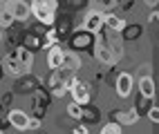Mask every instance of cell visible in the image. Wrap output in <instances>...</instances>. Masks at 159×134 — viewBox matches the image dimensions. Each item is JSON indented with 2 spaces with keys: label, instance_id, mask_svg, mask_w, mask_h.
Instances as JSON below:
<instances>
[{
  "label": "cell",
  "instance_id": "277c9868",
  "mask_svg": "<svg viewBox=\"0 0 159 134\" xmlns=\"http://www.w3.org/2000/svg\"><path fill=\"white\" fill-rule=\"evenodd\" d=\"M29 11H31V16L36 18V23H38V25H43V27H54L56 14L52 11V9L45 7L43 0H34V2L29 5Z\"/></svg>",
  "mask_w": 159,
  "mask_h": 134
},
{
  "label": "cell",
  "instance_id": "52a82bcc",
  "mask_svg": "<svg viewBox=\"0 0 159 134\" xmlns=\"http://www.w3.org/2000/svg\"><path fill=\"white\" fill-rule=\"evenodd\" d=\"M14 58L18 60V65H20V71L23 74H31V69H34V51H29L27 47H16L14 51Z\"/></svg>",
  "mask_w": 159,
  "mask_h": 134
},
{
  "label": "cell",
  "instance_id": "f1b7e54d",
  "mask_svg": "<svg viewBox=\"0 0 159 134\" xmlns=\"http://www.w3.org/2000/svg\"><path fill=\"white\" fill-rule=\"evenodd\" d=\"M152 67H150V63H143V65H139V76H152V71H150Z\"/></svg>",
  "mask_w": 159,
  "mask_h": 134
},
{
  "label": "cell",
  "instance_id": "4fadbf2b",
  "mask_svg": "<svg viewBox=\"0 0 159 134\" xmlns=\"http://www.w3.org/2000/svg\"><path fill=\"white\" fill-rule=\"evenodd\" d=\"M81 65H83V60H81V56L76 54V51L65 49V56H63V65H61V69H65L67 74H76V71L81 69Z\"/></svg>",
  "mask_w": 159,
  "mask_h": 134
},
{
  "label": "cell",
  "instance_id": "5b68a950",
  "mask_svg": "<svg viewBox=\"0 0 159 134\" xmlns=\"http://www.w3.org/2000/svg\"><path fill=\"white\" fill-rule=\"evenodd\" d=\"M2 7L14 16L16 23H25V20H29V16H31V11H29V2H27V0H5Z\"/></svg>",
  "mask_w": 159,
  "mask_h": 134
},
{
  "label": "cell",
  "instance_id": "7a4b0ae2",
  "mask_svg": "<svg viewBox=\"0 0 159 134\" xmlns=\"http://www.w3.org/2000/svg\"><path fill=\"white\" fill-rule=\"evenodd\" d=\"M92 47H94V58H97L101 65H112L114 63V56L110 51V38H105L101 32L94 34V45Z\"/></svg>",
  "mask_w": 159,
  "mask_h": 134
},
{
  "label": "cell",
  "instance_id": "1f68e13d",
  "mask_svg": "<svg viewBox=\"0 0 159 134\" xmlns=\"http://www.w3.org/2000/svg\"><path fill=\"white\" fill-rule=\"evenodd\" d=\"M146 114H148V119H150L152 123H159V110H157L155 105H152L150 110H148V112H146Z\"/></svg>",
  "mask_w": 159,
  "mask_h": 134
},
{
  "label": "cell",
  "instance_id": "d6a6232c",
  "mask_svg": "<svg viewBox=\"0 0 159 134\" xmlns=\"http://www.w3.org/2000/svg\"><path fill=\"white\" fill-rule=\"evenodd\" d=\"M72 134H90V128L85 125V123H79L76 128H74V132Z\"/></svg>",
  "mask_w": 159,
  "mask_h": 134
},
{
  "label": "cell",
  "instance_id": "cb8c5ba5",
  "mask_svg": "<svg viewBox=\"0 0 159 134\" xmlns=\"http://www.w3.org/2000/svg\"><path fill=\"white\" fill-rule=\"evenodd\" d=\"M14 25H16L14 16L2 7V9H0V29H9V27H14Z\"/></svg>",
  "mask_w": 159,
  "mask_h": 134
},
{
  "label": "cell",
  "instance_id": "8d00e7d4",
  "mask_svg": "<svg viewBox=\"0 0 159 134\" xmlns=\"http://www.w3.org/2000/svg\"><path fill=\"white\" fill-rule=\"evenodd\" d=\"M5 78V67H2V60H0V80Z\"/></svg>",
  "mask_w": 159,
  "mask_h": 134
},
{
  "label": "cell",
  "instance_id": "4dcf8cb0",
  "mask_svg": "<svg viewBox=\"0 0 159 134\" xmlns=\"http://www.w3.org/2000/svg\"><path fill=\"white\" fill-rule=\"evenodd\" d=\"M88 2H90V0H67V5H70L72 9H83Z\"/></svg>",
  "mask_w": 159,
  "mask_h": 134
},
{
  "label": "cell",
  "instance_id": "9c48e42d",
  "mask_svg": "<svg viewBox=\"0 0 159 134\" xmlns=\"http://www.w3.org/2000/svg\"><path fill=\"white\" fill-rule=\"evenodd\" d=\"M83 29L90 32V34H99L103 29V14L97 11V9L85 11V16H83Z\"/></svg>",
  "mask_w": 159,
  "mask_h": 134
},
{
  "label": "cell",
  "instance_id": "ac0fdd59",
  "mask_svg": "<svg viewBox=\"0 0 159 134\" xmlns=\"http://www.w3.org/2000/svg\"><path fill=\"white\" fill-rule=\"evenodd\" d=\"M137 89H139L141 96L152 98L155 96V80H152V76H139V80H137Z\"/></svg>",
  "mask_w": 159,
  "mask_h": 134
},
{
  "label": "cell",
  "instance_id": "e0dca14e",
  "mask_svg": "<svg viewBox=\"0 0 159 134\" xmlns=\"http://www.w3.org/2000/svg\"><path fill=\"white\" fill-rule=\"evenodd\" d=\"M20 47H27L29 51L40 49V36L36 32H23V36H20Z\"/></svg>",
  "mask_w": 159,
  "mask_h": 134
},
{
  "label": "cell",
  "instance_id": "7402d4cb",
  "mask_svg": "<svg viewBox=\"0 0 159 134\" xmlns=\"http://www.w3.org/2000/svg\"><path fill=\"white\" fill-rule=\"evenodd\" d=\"M152 107V98H148V96H141V94H137V101H134V112H137V114H139V119L146 114V112L148 110H150Z\"/></svg>",
  "mask_w": 159,
  "mask_h": 134
},
{
  "label": "cell",
  "instance_id": "5bb4252c",
  "mask_svg": "<svg viewBox=\"0 0 159 134\" xmlns=\"http://www.w3.org/2000/svg\"><path fill=\"white\" fill-rule=\"evenodd\" d=\"M7 121H9V125H11L14 130H18V132H23V130H27V121H29V116L25 114L23 110H9L7 112Z\"/></svg>",
  "mask_w": 159,
  "mask_h": 134
},
{
  "label": "cell",
  "instance_id": "44dd1931",
  "mask_svg": "<svg viewBox=\"0 0 159 134\" xmlns=\"http://www.w3.org/2000/svg\"><path fill=\"white\" fill-rule=\"evenodd\" d=\"M119 34H121L123 40H137V38L143 34V27L141 25H128V23H125V27L121 29Z\"/></svg>",
  "mask_w": 159,
  "mask_h": 134
},
{
  "label": "cell",
  "instance_id": "836d02e7",
  "mask_svg": "<svg viewBox=\"0 0 159 134\" xmlns=\"http://www.w3.org/2000/svg\"><path fill=\"white\" fill-rule=\"evenodd\" d=\"M157 18H159V11H157V9H152V11H150V16H148V23H150V25H155V23H157Z\"/></svg>",
  "mask_w": 159,
  "mask_h": 134
},
{
  "label": "cell",
  "instance_id": "ba28073f",
  "mask_svg": "<svg viewBox=\"0 0 159 134\" xmlns=\"http://www.w3.org/2000/svg\"><path fill=\"white\" fill-rule=\"evenodd\" d=\"M132 87H134V78H132V74H128V71H121V74L116 76V80H114L116 96H119V98H128V96L132 94Z\"/></svg>",
  "mask_w": 159,
  "mask_h": 134
},
{
  "label": "cell",
  "instance_id": "d4e9b609",
  "mask_svg": "<svg viewBox=\"0 0 159 134\" xmlns=\"http://www.w3.org/2000/svg\"><path fill=\"white\" fill-rule=\"evenodd\" d=\"M99 134H123V125H119V123H114V121H108L99 130Z\"/></svg>",
  "mask_w": 159,
  "mask_h": 134
},
{
  "label": "cell",
  "instance_id": "30bf717a",
  "mask_svg": "<svg viewBox=\"0 0 159 134\" xmlns=\"http://www.w3.org/2000/svg\"><path fill=\"white\" fill-rule=\"evenodd\" d=\"M63 56H65V47H63L61 43H58V45H52L49 49H45L47 67H49V69H61V65H63Z\"/></svg>",
  "mask_w": 159,
  "mask_h": 134
},
{
  "label": "cell",
  "instance_id": "60d3db41",
  "mask_svg": "<svg viewBox=\"0 0 159 134\" xmlns=\"http://www.w3.org/2000/svg\"><path fill=\"white\" fill-rule=\"evenodd\" d=\"M0 134H5V132H2V130H0Z\"/></svg>",
  "mask_w": 159,
  "mask_h": 134
},
{
  "label": "cell",
  "instance_id": "9a60e30c",
  "mask_svg": "<svg viewBox=\"0 0 159 134\" xmlns=\"http://www.w3.org/2000/svg\"><path fill=\"white\" fill-rule=\"evenodd\" d=\"M54 29H56L61 43H63V40H67V36L72 34V18H70V16H58V14H56Z\"/></svg>",
  "mask_w": 159,
  "mask_h": 134
},
{
  "label": "cell",
  "instance_id": "8992f818",
  "mask_svg": "<svg viewBox=\"0 0 159 134\" xmlns=\"http://www.w3.org/2000/svg\"><path fill=\"white\" fill-rule=\"evenodd\" d=\"M40 85V78L34 74H23L16 78V85H14V94H34V89Z\"/></svg>",
  "mask_w": 159,
  "mask_h": 134
},
{
  "label": "cell",
  "instance_id": "e575fe53",
  "mask_svg": "<svg viewBox=\"0 0 159 134\" xmlns=\"http://www.w3.org/2000/svg\"><path fill=\"white\" fill-rule=\"evenodd\" d=\"M11 96H14V92L5 94V96H2V101H0V105H2V107H5V105H9V103H11Z\"/></svg>",
  "mask_w": 159,
  "mask_h": 134
},
{
  "label": "cell",
  "instance_id": "f35d334b",
  "mask_svg": "<svg viewBox=\"0 0 159 134\" xmlns=\"http://www.w3.org/2000/svg\"><path fill=\"white\" fill-rule=\"evenodd\" d=\"M2 114H5V107H2V105H0V119H2Z\"/></svg>",
  "mask_w": 159,
  "mask_h": 134
},
{
  "label": "cell",
  "instance_id": "f546056e",
  "mask_svg": "<svg viewBox=\"0 0 159 134\" xmlns=\"http://www.w3.org/2000/svg\"><path fill=\"white\" fill-rule=\"evenodd\" d=\"M27 130H40V119L29 116V121H27Z\"/></svg>",
  "mask_w": 159,
  "mask_h": 134
},
{
  "label": "cell",
  "instance_id": "2e32d148",
  "mask_svg": "<svg viewBox=\"0 0 159 134\" xmlns=\"http://www.w3.org/2000/svg\"><path fill=\"white\" fill-rule=\"evenodd\" d=\"M103 27H110L114 34H119L121 29L125 27V20H123L121 16H116V14L108 11V14H103Z\"/></svg>",
  "mask_w": 159,
  "mask_h": 134
},
{
  "label": "cell",
  "instance_id": "6da1fadb",
  "mask_svg": "<svg viewBox=\"0 0 159 134\" xmlns=\"http://www.w3.org/2000/svg\"><path fill=\"white\" fill-rule=\"evenodd\" d=\"M92 45H94V34L85 32V29L72 32V34L67 36V49H70V51H76V54H81V51H88Z\"/></svg>",
  "mask_w": 159,
  "mask_h": 134
},
{
  "label": "cell",
  "instance_id": "8fae6325",
  "mask_svg": "<svg viewBox=\"0 0 159 134\" xmlns=\"http://www.w3.org/2000/svg\"><path fill=\"white\" fill-rule=\"evenodd\" d=\"M70 96H72L74 103L85 105V103H90V98H92V87H90L88 83H81V80H79V83L70 89Z\"/></svg>",
  "mask_w": 159,
  "mask_h": 134
},
{
  "label": "cell",
  "instance_id": "d590c367",
  "mask_svg": "<svg viewBox=\"0 0 159 134\" xmlns=\"http://www.w3.org/2000/svg\"><path fill=\"white\" fill-rule=\"evenodd\" d=\"M157 2H159V0H143V5L150 7V9H157Z\"/></svg>",
  "mask_w": 159,
  "mask_h": 134
},
{
  "label": "cell",
  "instance_id": "d6986e66",
  "mask_svg": "<svg viewBox=\"0 0 159 134\" xmlns=\"http://www.w3.org/2000/svg\"><path fill=\"white\" fill-rule=\"evenodd\" d=\"M99 119H101V114H99V110L94 105H90V103L81 105V121L85 123V125H92V123H97Z\"/></svg>",
  "mask_w": 159,
  "mask_h": 134
},
{
  "label": "cell",
  "instance_id": "83f0119b",
  "mask_svg": "<svg viewBox=\"0 0 159 134\" xmlns=\"http://www.w3.org/2000/svg\"><path fill=\"white\" fill-rule=\"evenodd\" d=\"M49 94H52V98H61V96H65V94H67L65 83H61V85H56V87H52V89H49Z\"/></svg>",
  "mask_w": 159,
  "mask_h": 134
},
{
  "label": "cell",
  "instance_id": "7c38bea8",
  "mask_svg": "<svg viewBox=\"0 0 159 134\" xmlns=\"http://www.w3.org/2000/svg\"><path fill=\"white\" fill-rule=\"evenodd\" d=\"M110 119L119 125H134L139 121V114L134 110H112L110 112Z\"/></svg>",
  "mask_w": 159,
  "mask_h": 134
},
{
  "label": "cell",
  "instance_id": "74e56055",
  "mask_svg": "<svg viewBox=\"0 0 159 134\" xmlns=\"http://www.w3.org/2000/svg\"><path fill=\"white\" fill-rule=\"evenodd\" d=\"M5 43V29H0V45Z\"/></svg>",
  "mask_w": 159,
  "mask_h": 134
},
{
  "label": "cell",
  "instance_id": "484cf974",
  "mask_svg": "<svg viewBox=\"0 0 159 134\" xmlns=\"http://www.w3.org/2000/svg\"><path fill=\"white\" fill-rule=\"evenodd\" d=\"M110 51H112V56H114V63H116V60H119L123 54H125V51H123V43H121V40H110Z\"/></svg>",
  "mask_w": 159,
  "mask_h": 134
},
{
  "label": "cell",
  "instance_id": "3957f363",
  "mask_svg": "<svg viewBox=\"0 0 159 134\" xmlns=\"http://www.w3.org/2000/svg\"><path fill=\"white\" fill-rule=\"evenodd\" d=\"M49 101H52V94H49V89L43 87V85H38L34 89V96H31V107H34V116L43 121L45 116V112H47V105H49Z\"/></svg>",
  "mask_w": 159,
  "mask_h": 134
},
{
  "label": "cell",
  "instance_id": "603a6c76",
  "mask_svg": "<svg viewBox=\"0 0 159 134\" xmlns=\"http://www.w3.org/2000/svg\"><path fill=\"white\" fill-rule=\"evenodd\" d=\"M116 7V0H92V9H97L101 14H108Z\"/></svg>",
  "mask_w": 159,
  "mask_h": 134
},
{
  "label": "cell",
  "instance_id": "4316f807",
  "mask_svg": "<svg viewBox=\"0 0 159 134\" xmlns=\"http://www.w3.org/2000/svg\"><path fill=\"white\" fill-rule=\"evenodd\" d=\"M67 116H72L74 121H81V105H79V103H70V105H67Z\"/></svg>",
  "mask_w": 159,
  "mask_h": 134
},
{
  "label": "cell",
  "instance_id": "ffe728a7",
  "mask_svg": "<svg viewBox=\"0 0 159 134\" xmlns=\"http://www.w3.org/2000/svg\"><path fill=\"white\" fill-rule=\"evenodd\" d=\"M2 67H5V74L14 76V78L23 76V71H20V65H18V60L14 58V54H9V56H7V58L2 60Z\"/></svg>",
  "mask_w": 159,
  "mask_h": 134
},
{
  "label": "cell",
  "instance_id": "ab89813d",
  "mask_svg": "<svg viewBox=\"0 0 159 134\" xmlns=\"http://www.w3.org/2000/svg\"><path fill=\"white\" fill-rule=\"evenodd\" d=\"M2 5H5V2H2V0H0V9H2Z\"/></svg>",
  "mask_w": 159,
  "mask_h": 134
}]
</instances>
